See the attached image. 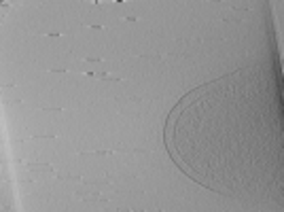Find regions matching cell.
<instances>
[{"mask_svg":"<svg viewBox=\"0 0 284 212\" xmlns=\"http://www.w3.org/2000/svg\"><path fill=\"white\" fill-rule=\"evenodd\" d=\"M32 140H55L53 134H43V136H32Z\"/></svg>","mask_w":284,"mask_h":212,"instance_id":"cell-1","label":"cell"}]
</instances>
